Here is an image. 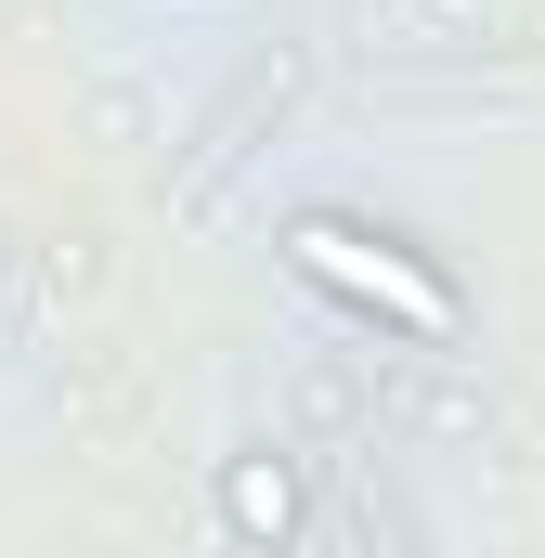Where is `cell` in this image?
<instances>
[{
    "label": "cell",
    "mask_w": 545,
    "mask_h": 558,
    "mask_svg": "<svg viewBox=\"0 0 545 558\" xmlns=\"http://www.w3.org/2000/svg\"><path fill=\"white\" fill-rule=\"evenodd\" d=\"M286 260L325 286V299H351V312L403 325V338H455V286L428 274L415 247L364 234V221H338V208H299V221H286Z\"/></svg>",
    "instance_id": "obj_1"
},
{
    "label": "cell",
    "mask_w": 545,
    "mask_h": 558,
    "mask_svg": "<svg viewBox=\"0 0 545 558\" xmlns=\"http://www.w3.org/2000/svg\"><path fill=\"white\" fill-rule=\"evenodd\" d=\"M221 520L234 533H299V468L286 454H234L221 468Z\"/></svg>",
    "instance_id": "obj_2"
}]
</instances>
